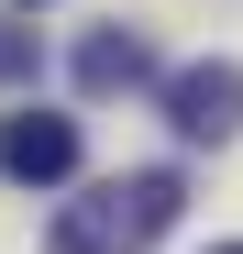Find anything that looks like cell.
I'll return each mask as SVG.
<instances>
[{"mask_svg": "<svg viewBox=\"0 0 243 254\" xmlns=\"http://www.w3.org/2000/svg\"><path fill=\"white\" fill-rule=\"evenodd\" d=\"M177 210H188V177H177V166H133V177L66 199L56 232H45V254H144L155 232H177Z\"/></svg>", "mask_w": 243, "mask_h": 254, "instance_id": "obj_1", "label": "cell"}, {"mask_svg": "<svg viewBox=\"0 0 243 254\" xmlns=\"http://www.w3.org/2000/svg\"><path fill=\"white\" fill-rule=\"evenodd\" d=\"M0 177L11 188H56V177H77V122L66 111H0Z\"/></svg>", "mask_w": 243, "mask_h": 254, "instance_id": "obj_2", "label": "cell"}, {"mask_svg": "<svg viewBox=\"0 0 243 254\" xmlns=\"http://www.w3.org/2000/svg\"><path fill=\"white\" fill-rule=\"evenodd\" d=\"M166 122H177L188 144H232V133H243V66H232V56L177 66V77H166Z\"/></svg>", "mask_w": 243, "mask_h": 254, "instance_id": "obj_3", "label": "cell"}, {"mask_svg": "<svg viewBox=\"0 0 243 254\" xmlns=\"http://www.w3.org/2000/svg\"><path fill=\"white\" fill-rule=\"evenodd\" d=\"M144 77H155V56H144V33H89V45H77V89H89V100H111V89H144Z\"/></svg>", "mask_w": 243, "mask_h": 254, "instance_id": "obj_4", "label": "cell"}, {"mask_svg": "<svg viewBox=\"0 0 243 254\" xmlns=\"http://www.w3.org/2000/svg\"><path fill=\"white\" fill-rule=\"evenodd\" d=\"M33 66H45V45H33V22H0V89H22Z\"/></svg>", "mask_w": 243, "mask_h": 254, "instance_id": "obj_5", "label": "cell"}, {"mask_svg": "<svg viewBox=\"0 0 243 254\" xmlns=\"http://www.w3.org/2000/svg\"><path fill=\"white\" fill-rule=\"evenodd\" d=\"M11 11H33V0H11Z\"/></svg>", "mask_w": 243, "mask_h": 254, "instance_id": "obj_6", "label": "cell"}, {"mask_svg": "<svg viewBox=\"0 0 243 254\" xmlns=\"http://www.w3.org/2000/svg\"><path fill=\"white\" fill-rule=\"evenodd\" d=\"M221 254H243V243H221Z\"/></svg>", "mask_w": 243, "mask_h": 254, "instance_id": "obj_7", "label": "cell"}]
</instances>
